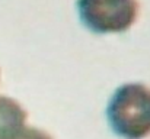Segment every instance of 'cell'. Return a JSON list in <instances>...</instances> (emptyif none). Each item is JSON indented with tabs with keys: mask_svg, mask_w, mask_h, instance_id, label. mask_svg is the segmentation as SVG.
I'll use <instances>...</instances> for the list:
<instances>
[{
	"mask_svg": "<svg viewBox=\"0 0 150 139\" xmlns=\"http://www.w3.org/2000/svg\"><path fill=\"white\" fill-rule=\"evenodd\" d=\"M111 129L124 139H143L150 135V87L128 83L118 87L106 106Z\"/></svg>",
	"mask_w": 150,
	"mask_h": 139,
	"instance_id": "1",
	"label": "cell"
},
{
	"mask_svg": "<svg viewBox=\"0 0 150 139\" xmlns=\"http://www.w3.org/2000/svg\"><path fill=\"white\" fill-rule=\"evenodd\" d=\"M82 23L95 34L128 31L139 16L137 0H77Z\"/></svg>",
	"mask_w": 150,
	"mask_h": 139,
	"instance_id": "2",
	"label": "cell"
},
{
	"mask_svg": "<svg viewBox=\"0 0 150 139\" xmlns=\"http://www.w3.org/2000/svg\"><path fill=\"white\" fill-rule=\"evenodd\" d=\"M26 110L13 98L0 96V139L12 138L26 126Z\"/></svg>",
	"mask_w": 150,
	"mask_h": 139,
	"instance_id": "3",
	"label": "cell"
},
{
	"mask_svg": "<svg viewBox=\"0 0 150 139\" xmlns=\"http://www.w3.org/2000/svg\"><path fill=\"white\" fill-rule=\"evenodd\" d=\"M9 139H52L44 131L37 129V128H29V126H23L19 132H16L12 138Z\"/></svg>",
	"mask_w": 150,
	"mask_h": 139,
	"instance_id": "4",
	"label": "cell"
}]
</instances>
